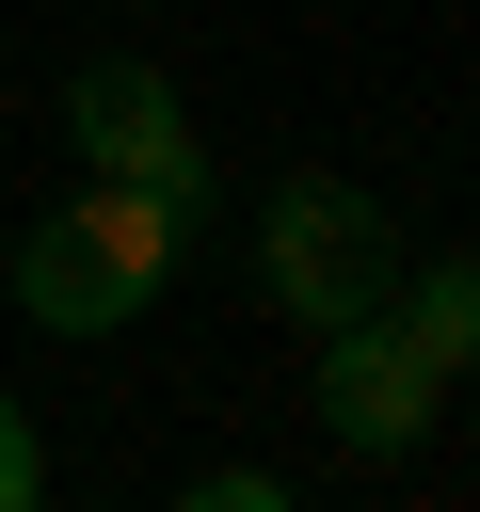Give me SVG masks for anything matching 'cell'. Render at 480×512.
<instances>
[{
    "instance_id": "4",
    "label": "cell",
    "mask_w": 480,
    "mask_h": 512,
    "mask_svg": "<svg viewBox=\"0 0 480 512\" xmlns=\"http://www.w3.org/2000/svg\"><path fill=\"white\" fill-rule=\"evenodd\" d=\"M64 128H80L96 176H144V192H192L208 208V160H192V112H176L160 64H80L64 80Z\"/></svg>"
},
{
    "instance_id": "5",
    "label": "cell",
    "mask_w": 480,
    "mask_h": 512,
    "mask_svg": "<svg viewBox=\"0 0 480 512\" xmlns=\"http://www.w3.org/2000/svg\"><path fill=\"white\" fill-rule=\"evenodd\" d=\"M384 320L464 384V368H480V256H416V272H384Z\"/></svg>"
},
{
    "instance_id": "6",
    "label": "cell",
    "mask_w": 480,
    "mask_h": 512,
    "mask_svg": "<svg viewBox=\"0 0 480 512\" xmlns=\"http://www.w3.org/2000/svg\"><path fill=\"white\" fill-rule=\"evenodd\" d=\"M192 512H288V480H272V464H208V480H192Z\"/></svg>"
},
{
    "instance_id": "1",
    "label": "cell",
    "mask_w": 480,
    "mask_h": 512,
    "mask_svg": "<svg viewBox=\"0 0 480 512\" xmlns=\"http://www.w3.org/2000/svg\"><path fill=\"white\" fill-rule=\"evenodd\" d=\"M192 256V192H144V176H96V192H64L32 240H16V304L48 320V336H112V320H144L160 304V272Z\"/></svg>"
},
{
    "instance_id": "7",
    "label": "cell",
    "mask_w": 480,
    "mask_h": 512,
    "mask_svg": "<svg viewBox=\"0 0 480 512\" xmlns=\"http://www.w3.org/2000/svg\"><path fill=\"white\" fill-rule=\"evenodd\" d=\"M32 496H48V448H32V416L0 400V512H32Z\"/></svg>"
},
{
    "instance_id": "2",
    "label": "cell",
    "mask_w": 480,
    "mask_h": 512,
    "mask_svg": "<svg viewBox=\"0 0 480 512\" xmlns=\"http://www.w3.org/2000/svg\"><path fill=\"white\" fill-rule=\"evenodd\" d=\"M384 272H400V224L352 192V176H288L272 208H256V288L320 336V320H352V304H384Z\"/></svg>"
},
{
    "instance_id": "3",
    "label": "cell",
    "mask_w": 480,
    "mask_h": 512,
    "mask_svg": "<svg viewBox=\"0 0 480 512\" xmlns=\"http://www.w3.org/2000/svg\"><path fill=\"white\" fill-rule=\"evenodd\" d=\"M448 416V368L384 320V304H352V320H320V432L352 448V464H400L416 432Z\"/></svg>"
}]
</instances>
